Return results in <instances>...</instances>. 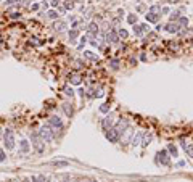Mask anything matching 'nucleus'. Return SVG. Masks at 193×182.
<instances>
[{"instance_id":"f257e3e1","label":"nucleus","mask_w":193,"mask_h":182,"mask_svg":"<svg viewBox=\"0 0 193 182\" xmlns=\"http://www.w3.org/2000/svg\"><path fill=\"white\" fill-rule=\"evenodd\" d=\"M31 142H32V148L36 150L37 153H44V150H45V142L40 139L39 132H32L31 134Z\"/></svg>"},{"instance_id":"f03ea898","label":"nucleus","mask_w":193,"mask_h":182,"mask_svg":"<svg viewBox=\"0 0 193 182\" xmlns=\"http://www.w3.org/2000/svg\"><path fill=\"white\" fill-rule=\"evenodd\" d=\"M50 129L52 127H48L47 124L39 129V135H40V139L45 142V144H50V142L53 140V130H50Z\"/></svg>"},{"instance_id":"7ed1b4c3","label":"nucleus","mask_w":193,"mask_h":182,"mask_svg":"<svg viewBox=\"0 0 193 182\" xmlns=\"http://www.w3.org/2000/svg\"><path fill=\"white\" fill-rule=\"evenodd\" d=\"M156 163L161 164V166H169L171 164V156H169L167 150H161L156 153Z\"/></svg>"},{"instance_id":"20e7f679","label":"nucleus","mask_w":193,"mask_h":182,"mask_svg":"<svg viewBox=\"0 0 193 182\" xmlns=\"http://www.w3.org/2000/svg\"><path fill=\"white\" fill-rule=\"evenodd\" d=\"M3 142H5V147L7 150H13L15 148V134L11 129H7L3 134Z\"/></svg>"},{"instance_id":"39448f33","label":"nucleus","mask_w":193,"mask_h":182,"mask_svg":"<svg viewBox=\"0 0 193 182\" xmlns=\"http://www.w3.org/2000/svg\"><path fill=\"white\" fill-rule=\"evenodd\" d=\"M129 124H130V123H129V119H127V118H121L113 127H114V129H116V132L122 137V134L129 129Z\"/></svg>"},{"instance_id":"423d86ee","label":"nucleus","mask_w":193,"mask_h":182,"mask_svg":"<svg viewBox=\"0 0 193 182\" xmlns=\"http://www.w3.org/2000/svg\"><path fill=\"white\" fill-rule=\"evenodd\" d=\"M47 126H48V127H53V129H60V130L65 127V126H63V121H61V118L56 116V115H53V116L48 118Z\"/></svg>"},{"instance_id":"0eeeda50","label":"nucleus","mask_w":193,"mask_h":182,"mask_svg":"<svg viewBox=\"0 0 193 182\" xmlns=\"http://www.w3.org/2000/svg\"><path fill=\"white\" fill-rule=\"evenodd\" d=\"M105 137L111 142V144H118L119 142V139H121V135H119L118 132H116V129L114 127H111V129H108V130H105Z\"/></svg>"},{"instance_id":"6e6552de","label":"nucleus","mask_w":193,"mask_h":182,"mask_svg":"<svg viewBox=\"0 0 193 182\" xmlns=\"http://www.w3.org/2000/svg\"><path fill=\"white\" fill-rule=\"evenodd\" d=\"M113 126H114V118H113V115H108L106 118H103V121H101V127H103L105 130L111 129Z\"/></svg>"},{"instance_id":"1a4fd4ad","label":"nucleus","mask_w":193,"mask_h":182,"mask_svg":"<svg viewBox=\"0 0 193 182\" xmlns=\"http://www.w3.org/2000/svg\"><path fill=\"white\" fill-rule=\"evenodd\" d=\"M105 41H106V42H113V44L119 42V36H118V32H116L114 29L108 31V32H106V36H105Z\"/></svg>"},{"instance_id":"9d476101","label":"nucleus","mask_w":193,"mask_h":182,"mask_svg":"<svg viewBox=\"0 0 193 182\" xmlns=\"http://www.w3.org/2000/svg\"><path fill=\"white\" fill-rule=\"evenodd\" d=\"M164 29H166L167 32H171V34H179L180 32V26L177 24V23H167V24L164 26Z\"/></svg>"},{"instance_id":"9b49d317","label":"nucleus","mask_w":193,"mask_h":182,"mask_svg":"<svg viewBox=\"0 0 193 182\" xmlns=\"http://www.w3.org/2000/svg\"><path fill=\"white\" fill-rule=\"evenodd\" d=\"M151 140H153V134L151 132H145L143 135H142V147H148L151 144Z\"/></svg>"},{"instance_id":"f8f14e48","label":"nucleus","mask_w":193,"mask_h":182,"mask_svg":"<svg viewBox=\"0 0 193 182\" xmlns=\"http://www.w3.org/2000/svg\"><path fill=\"white\" fill-rule=\"evenodd\" d=\"M145 20L148 23H155V24H158V21H160V15H155V13H146L145 15Z\"/></svg>"},{"instance_id":"ddd939ff","label":"nucleus","mask_w":193,"mask_h":182,"mask_svg":"<svg viewBox=\"0 0 193 182\" xmlns=\"http://www.w3.org/2000/svg\"><path fill=\"white\" fill-rule=\"evenodd\" d=\"M29 150H31V145H29V142L23 139V140L19 142V152H21V153H27Z\"/></svg>"},{"instance_id":"4468645a","label":"nucleus","mask_w":193,"mask_h":182,"mask_svg":"<svg viewBox=\"0 0 193 182\" xmlns=\"http://www.w3.org/2000/svg\"><path fill=\"white\" fill-rule=\"evenodd\" d=\"M142 132H139V134H134L132 135V139H130V144H132L134 147H137V145H140L142 144Z\"/></svg>"},{"instance_id":"2eb2a0df","label":"nucleus","mask_w":193,"mask_h":182,"mask_svg":"<svg viewBox=\"0 0 193 182\" xmlns=\"http://www.w3.org/2000/svg\"><path fill=\"white\" fill-rule=\"evenodd\" d=\"M61 108H63V110H65V113H66V116H72V113H74V111H72V106H71V103H63V105H61Z\"/></svg>"},{"instance_id":"dca6fc26","label":"nucleus","mask_w":193,"mask_h":182,"mask_svg":"<svg viewBox=\"0 0 193 182\" xmlns=\"http://www.w3.org/2000/svg\"><path fill=\"white\" fill-rule=\"evenodd\" d=\"M177 24L180 26V29H185V27L188 26V18H185V16H180L179 21H177Z\"/></svg>"},{"instance_id":"f3484780","label":"nucleus","mask_w":193,"mask_h":182,"mask_svg":"<svg viewBox=\"0 0 193 182\" xmlns=\"http://www.w3.org/2000/svg\"><path fill=\"white\" fill-rule=\"evenodd\" d=\"M167 152H169V155L174 156V158L177 156V153H179V152H177V147H175L174 144H169V145H167Z\"/></svg>"},{"instance_id":"a211bd4d","label":"nucleus","mask_w":193,"mask_h":182,"mask_svg":"<svg viewBox=\"0 0 193 182\" xmlns=\"http://www.w3.org/2000/svg\"><path fill=\"white\" fill-rule=\"evenodd\" d=\"M53 27L56 31H65L66 29V23L65 21H56L55 24H53Z\"/></svg>"},{"instance_id":"6ab92c4d","label":"nucleus","mask_w":193,"mask_h":182,"mask_svg":"<svg viewBox=\"0 0 193 182\" xmlns=\"http://www.w3.org/2000/svg\"><path fill=\"white\" fill-rule=\"evenodd\" d=\"M69 81H71V84L79 86V84H81V76L79 74H69Z\"/></svg>"},{"instance_id":"aec40b11","label":"nucleus","mask_w":193,"mask_h":182,"mask_svg":"<svg viewBox=\"0 0 193 182\" xmlns=\"http://www.w3.org/2000/svg\"><path fill=\"white\" fill-rule=\"evenodd\" d=\"M179 18H180V13H179V11H172L171 16H169V23H177Z\"/></svg>"},{"instance_id":"412c9836","label":"nucleus","mask_w":193,"mask_h":182,"mask_svg":"<svg viewBox=\"0 0 193 182\" xmlns=\"http://www.w3.org/2000/svg\"><path fill=\"white\" fill-rule=\"evenodd\" d=\"M134 34H135L137 37H142V36H143V29H142L140 24H134Z\"/></svg>"},{"instance_id":"4be33fe9","label":"nucleus","mask_w":193,"mask_h":182,"mask_svg":"<svg viewBox=\"0 0 193 182\" xmlns=\"http://www.w3.org/2000/svg\"><path fill=\"white\" fill-rule=\"evenodd\" d=\"M47 18H50V20H58L60 15H58V11H56V10H50L48 13H47Z\"/></svg>"},{"instance_id":"5701e85b","label":"nucleus","mask_w":193,"mask_h":182,"mask_svg":"<svg viewBox=\"0 0 193 182\" xmlns=\"http://www.w3.org/2000/svg\"><path fill=\"white\" fill-rule=\"evenodd\" d=\"M116 32H118L119 39H127V36H129V32H127L126 29H122V27H119V29H118Z\"/></svg>"},{"instance_id":"b1692460","label":"nucleus","mask_w":193,"mask_h":182,"mask_svg":"<svg viewBox=\"0 0 193 182\" xmlns=\"http://www.w3.org/2000/svg\"><path fill=\"white\" fill-rule=\"evenodd\" d=\"M150 13H155V15H160V13H161V7H160V5H153V7L150 8Z\"/></svg>"},{"instance_id":"393cba45","label":"nucleus","mask_w":193,"mask_h":182,"mask_svg":"<svg viewBox=\"0 0 193 182\" xmlns=\"http://www.w3.org/2000/svg\"><path fill=\"white\" fill-rule=\"evenodd\" d=\"M127 23L134 26L135 23H137V15H129V16H127Z\"/></svg>"},{"instance_id":"a878e982","label":"nucleus","mask_w":193,"mask_h":182,"mask_svg":"<svg viewBox=\"0 0 193 182\" xmlns=\"http://www.w3.org/2000/svg\"><path fill=\"white\" fill-rule=\"evenodd\" d=\"M72 8H74V0H66L65 10H72Z\"/></svg>"},{"instance_id":"bb28decb","label":"nucleus","mask_w":193,"mask_h":182,"mask_svg":"<svg viewBox=\"0 0 193 182\" xmlns=\"http://www.w3.org/2000/svg\"><path fill=\"white\" fill-rule=\"evenodd\" d=\"M31 182H45V177L44 176H32Z\"/></svg>"},{"instance_id":"cd10ccee","label":"nucleus","mask_w":193,"mask_h":182,"mask_svg":"<svg viewBox=\"0 0 193 182\" xmlns=\"http://www.w3.org/2000/svg\"><path fill=\"white\" fill-rule=\"evenodd\" d=\"M63 92H65L68 97H72V95H74V90H72V87H65Z\"/></svg>"},{"instance_id":"c85d7f7f","label":"nucleus","mask_w":193,"mask_h":182,"mask_svg":"<svg viewBox=\"0 0 193 182\" xmlns=\"http://www.w3.org/2000/svg\"><path fill=\"white\" fill-rule=\"evenodd\" d=\"M84 56H87L89 60H96V55H93V52H84Z\"/></svg>"},{"instance_id":"c756f323","label":"nucleus","mask_w":193,"mask_h":182,"mask_svg":"<svg viewBox=\"0 0 193 182\" xmlns=\"http://www.w3.org/2000/svg\"><path fill=\"white\" fill-rule=\"evenodd\" d=\"M185 153L188 155L190 158H193V144H190L188 147H187V150H185Z\"/></svg>"},{"instance_id":"7c9ffc66","label":"nucleus","mask_w":193,"mask_h":182,"mask_svg":"<svg viewBox=\"0 0 193 182\" xmlns=\"http://www.w3.org/2000/svg\"><path fill=\"white\" fill-rule=\"evenodd\" d=\"M79 36V31L77 29H72V31H69V39H72V41H74V39Z\"/></svg>"},{"instance_id":"2f4dec72","label":"nucleus","mask_w":193,"mask_h":182,"mask_svg":"<svg viewBox=\"0 0 193 182\" xmlns=\"http://www.w3.org/2000/svg\"><path fill=\"white\" fill-rule=\"evenodd\" d=\"M100 111H101V113H108V111H110V105H108V103H103V105L100 106Z\"/></svg>"},{"instance_id":"473e14b6","label":"nucleus","mask_w":193,"mask_h":182,"mask_svg":"<svg viewBox=\"0 0 193 182\" xmlns=\"http://www.w3.org/2000/svg\"><path fill=\"white\" fill-rule=\"evenodd\" d=\"M5 160H7V155H5V150L0 148V163H3Z\"/></svg>"},{"instance_id":"72a5a7b5","label":"nucleus","mask_w":193,"mask_h":182,"mask_svg":"<svg viewBox=\"0 0 193 182\" xmlns=\"http://www.w3.org/2000/svg\"><path fill=\"white\" fill-rule=\"evenodd\" d=\"M52 164H55V166H68L66 161H52Z\"/></svg>"},{"instance_id":"f704fd0d","label":"nucleus","mask_w":193,"mask_h":182,"mask_svg":"<svg viewBox=\"0 0 193 182\" xmlns=\"http://www.w3.org/2000/svg\"><path fill=\"white\" fill-rule=\"evenodd\" d=\"M10 18H11V20H19V18H21V15L15 11V13H11V15H10Z\"/></svg>"},{"instance_id":"c9c22d12","label":"nucleus","mask_w":193,"mask_h":182,"mask_svg":"<svg viewBox=\"0 0 193 182\" xmlns=\"http://www.w3.org/2000/svg\"><path fill=\"white\" fill-rule=\"evenodd\" d=\"M18 2H19V0H7L5 3H7V7H11V5H15V3H18Z\"/></svg>"},{"instance_id":"e433bc0d","label":"nucleus","mask_w":193,"mask_h":182,"mask_svg":"<svg viewBox=\"0 0 193 182\" xmlns=\"http://www.w3.org/2000/svg\"><path fill=\"white\" fill-rule=\"evenodd\" d=\"M31 44H32V45H42V42H39V39H36V37L31 39Z\"/></svg>"},{"instance_id":"4c0bfd02","label":"nucleus","mask_w":193,"mask_h":182,"mask_svg":"<svg viewBox=\"0 0 193 182\" xmlns=\"http://www.w3.org/2000/svg\"><path fill=\"white\" fill-rule=\"evenodd\" d=\"M142 26V29H143V32H146V31H150V26L146 24V23H143V24H140Z\"/></svg>"},{"instance_id":"58836bf2","label":"nucleus","mask_w":193,"mask_h":182,"mask_svg":"<svg viewBox=\"0 0 193 182\" xmlns=\"http://www.w3.org/2000/svg\"><path fill=\"white\" fill-rule=\"evenodd\" d=\"M86 42H87V37H86V36H84V37H81V44H79V48H82V45L86 44Z\"/></svg>"},{"instance_id":"ea45409f","label":"nucleus","mask_w":193,"mask_h":182,"mask_svg":"<svg viewBox=\"0 0 193 182\" xmlns=\"http://www.w3.org/2000/svg\"><path fill=\"white\" fill-rule=\"evenodd\" d=\"M163 29H164V24H160V23H158V24H156V32H160Z\"/></svg>"},{"instance_id":"a19ab883","label":"nucleus","mask_w":193,"mask_h":182,"mask_svg":"<svg viewBox=\"0 0 193 182\" xmlns=\"http://www.w3.org/2000/svg\"><path fill=\"white\" fill-rule=\"evenodd\" d=\"M180 145H182V148H184V150H187V147H188V144H187V142H185L184 139L180 140Z\"/></svg>"},{"instance_id":"79ce46f5","label":"nucleus","mask_w":193,"mask_h":182,"mask_svg":"<svg viewBox=\"0 0 193 182\" xmlns=\"http://www.w3.org/2000/svg\"><path fill=\"white\" fill-rule=\"evenodd\" d=\"M118 65H119V61H118V60H111V66L114 68V70L118 68Z\"/></svg>"},{"instance_id":"37998d69","label":"nucleus","mask_w":193,"mask_h":182,"mask_svg":"<svg viewBox=\"0 0 193 182\" xmlns=\"http://www.w3.org/2000/svg\"><path fill=\"white\" fill-rule=\"evenodd\" d=\"M161 11H163L164 15H167V13H169V11H171V10H169V7H163V8H161Z\"/></svg>"},{"instance_id":"c03bdc74","label":"nucleus","mask_w":193,"mask_h":182,"mask_svg":"<svg viewBox=\"0 0 193 182\" xmlns=\"http://www.w3.org/2000/svg\"><path fill=\"white\" fill-rule=\"evenodd\" d=\"M77 92H79V95H81V97H86V95H87V94H86V90H84V89H79Z\"/></svg>"},{"instance_id":"a18cd8bd","label":"nucleus","mask_w":193,"mask_h":182,"mask_svg":"<svg viewBox=\"0 0 193 182\" xmlns=\"http://www.w3.org/2000/svg\"><path fill=\"white\" fill-rule=\"evenodd\" d=\"M60 2H61V0H52V7H58Z\"/></svg>"},{"instance_id":"49530a36","label":"nucleus","mask_w":193,"mask_h":182,"mask_svg":"<svg viewBox=\"0 0 193 182\" xmlns=\"http://www.w3.org/2000/svg\"><path fill=\"white\" fill-rule=\"evenodd\" d=\"M156 37V32H150L148 34V37H146V39H155Z\"/></svg>"},{"instance_id":"de8ad7c7","label":"nucleus","mask_w":193,"mask_h":182,"mask_svg":"<svg viewBox=\"0 0 193 182\" xmlns=\"http://www.w3.org/2000/svg\"><path fill=\"white\" fill-rule=\"evenodd\" d=\"M177 166H179V168H182V166H185V161H179V163H177Z\"/></svg>"},{"instance_id":"09e8293b","label":"nucleus","mask_w":193,"mask_h":182,"mask_svg":"<svg viewBox=\"0 0 193 182\" xmlns=\"http://www.w3.org/2000/svg\"><path fill=\"white\" fill-rule=\"evenodd\" d=\"M137 10H139V11H143V10H145V7H143V5H139Z\"/></svg>"},{"instance_id":"8fccbe9b","label":"nucleus","mask_w":193,"mask_h":182,"mask_svg":"<svg viewBox=\"0 0 193 182\" xmlns=\"http://www.w3.org/2000/svg\"><path fill=\"white\" fill-rule=\"evenodd\" d=\"M124 15V10H118V16H122Z\"/></svg>"},{"instance_id":"3c124183","label":"nucleus","mask_w":193,"mask_h":182,"mask_svg":"<svg viewBox=\"0 0 193 182\" xmlns=\"http://www.w3.org/2000/svg\"><path fill=\"white\" fill-rule=\"evenodd\" d=\"M21 182H31V179H27V177L26 179H21Z\"/></svg>"},{"instance_id":"603ef678","label":"nucleus","mask_w":193,"mask_h":182,"mask_svg":"<svg viewBox=\"0 0 193 182\" xmlns=\"http://www.w3.org/2000/svg\"><path fill=\"white\" fill-rule=\"evenodd\" d=\"M10 182H21L19 179H13V180H10Z\"/></svg>"},{"instance_id":"864d4df0","label":"nucleus","mask_w":193,"mask_h":182,"mask_svg":"<svg viewBox=\"0 0 193 182\" xmlns=\"http://www.w3.org/2000/svg\"><path fill=\"white\" fill-rule=\"evenodd\" d=\"M90 182H96V180H95V179H92V180H90Z\"/></svg>"},{"instance_id":"5fc2aeb1","label":"nucleus","mask_w":193,"mask_h":182,"mask_svg":"<svg viewBox=\"0 0 193 182\" xmlns=\"http://www.w3.org/2000/svg\"><path fill=\"white\" fill-rule=\"evenodd\" d=\"M60 182H68V180H60Z\"/></svg>"}]
</instances>
